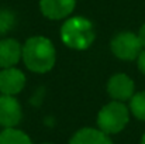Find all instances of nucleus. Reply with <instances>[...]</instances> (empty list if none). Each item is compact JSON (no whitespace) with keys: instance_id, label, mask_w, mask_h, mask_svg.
Instances as JSON below:
<instances>
[{"instance_id":"1","label":"nucleus","mask_w":145,"mask_h":144,"mask_svg":"<svg viewBox=\"0 0 145 144\" xmlns=\"http://www.w3.org/2000/svg\"><path fill=\"white\" fill-rule=\"evenodd\" d=\"M21 58L24 61V65L30 71L37 74H45L49 72L55 65L56 51L49 38L35 36L28 38L23 45Z\"/></svg>"},{"instance_id":"2","label":"nucleus","mask_w":145,"mask_h":144,"mask_svg":"<svg viewBox=\"0 0 145 144\" xmlns=\"http://www.w3.org/2000/svg\"><path fill=\"white\" fill-rule=\"evenodd\" d=\"M96 37L95 27L90 20L85 17L68 18L61 28V40L66 47L72 49H88Z\"/></svg>"},{"instance_id":"3","label":"nucleus","mask_w":145,"mask_h":144,"mask_svg":"<svg viewBox=\"0 0 145 144\" xmlns=\"http://www.w3.org/2000/svg\"><path fill=\"white\" fill-rule=\"evenodd\" d=\"M130 120L128 107L118 100L104 105L97 114V129L106 134H117L125 129Z\"/></svg>"},{"instance_id":"4","label":"nucleus","mask_w":145,"mask_h":144,"mask_svg":"<svg viewBox=\"0 0 145 144\" xmlns=\"http://www.w3.org/2000/svg\"><path fill=\"white\" fill-rule=\"evenodd\" d=\"M111 52L121 61H134L142 52V45L137 34L131 31L118 33L110 43Z\"/></svg>"},{"instance_id":"5","label":"nucleus","mask_w":145,"mask_h":144,"mask_svg":"<svg viewBox=\"0 0 145 144\" xmlns=\"http://www.w3.org/2000/svg\"><path fill=\"white\" fill-rule=\"evenodd\" d=\"M23 119V110L14 96H0V126L4 129L16 127Z\"/></svg>"},{"instance_id":"6","label":"nucleus","mask_w":145,"mask_h":144,"mask_svg":"<svg viewBox=\"0 0 145 144\" xmlns=\"http://www.w3.org/2000/svg\"><path fill=\"white\" fill-rule=\"evenodd\" d=\"M135 85L134 81L125 74H116L108 79L107 93L113 100L125 102L134 96Z\"/></svg>"},{"instance_id":"7","label":"nucleus","mask_w":145,"mask_h":144,"mask_svg":"<svg viewBox=\"0 0 145 144\" xmlns=\"http://www.w3.org/2000/svg\"><path fill=\"white\" fill-rule=\"evenodd\" d=\"M25 85V75L23 71L11 66L0 71V92L3 95L14 96L20 93Z\"/></svg>"},{"instance_id":"8","label":"nucleus","mask_w":145,"mask_h":144,"mask_svg":"<svg viewBox=\"0 0 145 144\" xmlns=\"http://www.w3.org/2000/svg\"><path fill=\"white\" fill-rule=\"evenodd\" d=\"M76 6V0H40L41 13L49 20L68 17Z\"/></svg>"},{"instance_id":"9","label":"nucleus","mask_w":145,"mask_h":144,"mask_svg":"<svg viewBox=\"0 0 145 144\" xmlns=\"http://www.w3.org/2000/svg\"><path fill=\"white\" fill-rule=\"evenodd\" d=\"M23 54V47L14 38L0 40V68L14 66Z\"/></svg>"},{"instance_id":"10","label":"nucleus","mask_w":145,"mask_h":144,"mask_svg":"<svg viewBox=\"0 0 145 144\" xmlns=\"http://www.w3.org/2000/svg\"><path fill=\"white\" fill-rule=\"evenodd\" d=\"M69 144H114L111 141L110 136L103 133L100 129H92V127H83L78 130Z\"/></svg>"},{"instance_id":"11","label":"nucleus","mask_w":145,"mask_h":144,"mask_svg":"<svg viewBox=\"0 0 145 144\" xmlns=\"http://www.w3.org/2000/svg\"><path fill=\"white\" fill-rule=\"evenodd\" d=\"M0 144H33V141L24 132L10 127L0 133Z\"/></svg>"},{"instance_id":"12","label":"nucleus","mask_w":145,"mask_h":144,"mask_svg":"<svg viewBox=\"0 0 145 144\" xmlns=\"http://www.w3.org/2000/svg\"><path fill=\"white\" fill-rule=\"evenodd\" d=\"M130 110L138 120L145 122V91L134 93L130 99Z\"/></svg>"},{"instance_id":"13","label":"nucleus","mask_w":145,"mask_h":144,"mask_svg":"<svg viewBox=\"0 0 145 144\" xmlns=\"http://www.w3.org/2000/svg\"><path fill=\"white\" fill-rule=\"evenodd\" d=\"M14 14L10 10H0V36L7 34L14 27Z\"/></svg>"},{"instance_id":"14","label":"nucleus","mask_w":145,"mask_h":144,"mask_svg":"<svg viewBox=\"0 0 145 144\" xmlns=\"http://www.w3.org/2000/svg\"><path fill=\"white\" fill-rule=\"evenodd\" d=\"M137 61H138V68H140V71L145 75V49H142V52L140 54V57L137 58Z\"/></svg>"},{"instance_id":"15","label":"nucleus","mask_w":145,"mask_h":144,"mask_svg":"<svg viewBox=\"0 0 145 144\" xmlns=\"http://www.w3.org/2000/svg\"><path fill=\"white\" fill-rule=\"evenodd\" d=\"M138 38H140V43H141V45H142V49H145V23L141 26V28H140V31H138Z\"/></svg>"},{"instance_id":"16","label":"nucleus","mask_w":145,"mask_h":144,"mask_svg":"<svg viewBox=\"0 0 145 144\" xmlns=\"http://www.w3.org/2000/svg\"><path fill=\"white\" fill-rule=\"evenodd\" d=\"M140 144H145V133H144V136L141 137V143Z\"/></svg>"},{"instance_id":"17","label":"nucleus","mask_w":145,"mask_h":144,"mask_svg":"<svg viewBox=\"0 0 145 144\" xmlns=\"http://www.w3.org/2000/svg\"><path fill=\"white\" fill-rule=\"evenodd\" d=\"M42 144H51V143H42Z\"/></svg>"}]
</instances>
